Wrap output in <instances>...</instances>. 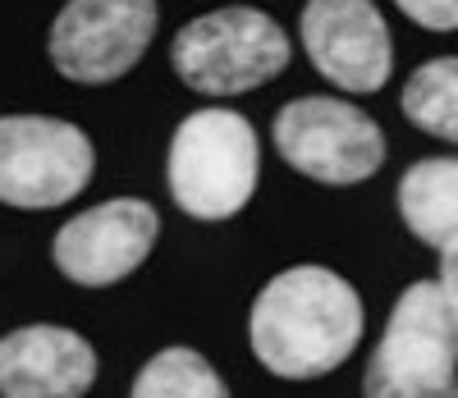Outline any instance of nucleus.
Masks as SVG:
<instances>
[{
  "mask_svg": "<svg viewBox=\"0 0 458 398\" xmlns=\"http://www.w3.org/2000/svg\"><path fill=\"white\" fill-rule=\"evenodd\" d=\"M248 339L257 362L280 380H317L349 362L362 339V298L326 266L280 270L252 302Z\"/></svg>",
  "mask_w": 458,
  "mask_h": 398,
  "instance_id": "obj_1",
  "label": "nucleus"
},
{
  "mask_svg": "<svg viewBox=\"0 0 458 398\" xmlns=\"http://www.w3.org/2000/svg\"><path fill=\"white\" fill-rule=\"evenodd\" d=\"M362 398H458V311L440 280L399 293L367 362Z\"/></svg>",
  "mask_w": 458,
  "mask_h": 398,
  "instance_id": "obj_2",
  "label": "nucleus"
},
{
  "mask_svg": "<svg viewBox=\"0 0 458 398\" xmlns=\"http://www.w3.org/2000/svg\"><path fill=\"white\" fill-rule=\"evenodd\" d=\"M257 133L239 110H193L170 142V197L193 220H229L257 188Z\"/></svg>",
  "mask_w": 458,
  "mask_h": 398,
  "instance_id": "obj_3",
  "label": "nucleus"
},
{
  "mask_svg": "<svg viewBox=\"0 0 458 398\" xmlns=\"http://www.w3.org/2000/svg\"><path fill=\"white\" fill-rule=\"evenodd\" d=\"M284 28L252 5L211 10L193 23H183L170 42V64L183 78V88L202 97H239L284 73L289 64Z\"/></svg>",
  "mask_w": 458,
  "mask_h": 398,
  "instance_id": "obj_4",
  "label": "nucleus"
},
{
  "mask_svg": "<svg viewBox=\"0 0 458 398\" xmlns=\"http://www.w3.org/2000/svg\"><path fill=\"white\" fill-rule=\"evenodd\" d=\"M276 151L284 161L330 188H349L371 179L386 165V133L380 124L339 97H298L271 124Z\"/></svg>",
  "mask_w": 458,
  "mask_h": 398,
  "instance_id": "obj_5",
  "label": "nucleus"
},
{
  "mask_svg": "<svg viewBox=\"0 0 458 398\" xmlns=\"http://www.w3.org/2000/svg\"><path fill=\"white\" fill-rule=\"evenodd\" d=\"M92 142L79 124L51 114L0 119V202L47 211L73 202L92 179Z\"/></svg>",
  "mask_w": 458,
  "mask_h": 398,
  "instance_id": "obj_6",
  "label": "nucleus"
},
{
  "mask_svg": "<svg viewBox=\"0 0 458 398\" xmlns=\"http://www.w3.org/2000/svg\"><path fill=\"white\" fill-rule=\"evenodd\" d=\"M157 23V0H64L47 37V55L69 83H114L147 55Z\"/></svg>",
  "mask_w": 458,
  "mask_h": 398,
  "instance_id": "obj_7",
  "label": "nucleus"
},
{
  "mask_svg": "<svg viewBox=\"0 0 458 398\" xmlns=\"http://www.w3.org/2000/svg\"><path fill=\"white\" fill-rule=\"evenodd\" d=\"M302 51L339 92H380L390 83L394 47L371 0H308L298 19Z\"/></svg>",
  "mask_w": 458,
  "mask_h": 398,
  "instance_id": "obj_8",
  "label": "nucleus"
},
{
  "mask_svg": "<svg viewBox=\"0 0 458 398\" xmlns=\"http://www.w3.org/2000/svg\"><path fill=\"white\" fill-rule=\"evenodd\" d=\"M157 233H161V216L142 197H114V202H101L83 216H73L69 224H60L51 257L64 280L83 289H106V284H120L124 275H133L151 257Z\"/></svg>",
  "mask_w": 458,
  "mask_h": 398,
  "instance_id": "obj_9",
  "label": "nucleus"
},
{
  "mask_svg": "<svg viewBox=\"0 0 458 398\" xmlns=\"http://www.w3.org/2000/svg\"><path fill=\"white\" fill-rule=\"evenodd\" d=\"M97 380V352L79 330L19 326L0 339V398H83Z\"/></svg>",
  "mask_w": 458,
  "mask_h": 398,
  "instance_id": "obj_10",
  "label": "nucleus"
},
{
  "mask_svg": "<svg viewBox=\"0 0 458 398\" xmlns=\"http://www.w3.org/2000/svg\"><path fill=\"white\" fill-rule=\"evenodd\" d=\"M399 216L427 248L445 252L458 243V161L431 156L408 165L399 179Z\"/></svg>",
  "mask_w": 458,
  "mask_h": 398,
  "instance_id": "obj_11",
  "label": "nucleus"
},
{
  "mask_svg": "<svg viewBox=\"0 0 458 398\" xmlns=\"http://www.w3.org/2000/svg\"><path fill=\"white\" fill-rule=\"evenodd\" d=\"M403 114L412 129L458 142V55L417 64L403 83Z\"/></svg>",
  "mask_w": 458,
  "mask_h": 398,
  "instance_id": "obj_12",
  "label": "nucleus"
},
{
  "mask_svg": "<svg viewBox=\"0 0 458 398\" xmlns=\"http://www.w3.org/2000/svg\"><path fill=\"white\" fill-rule=\"evenodd\" d=\"M129 398H229V385L202 352L165 348L133 376Z\"/></svg>",
  "mask_w": 458,
  "mask_h": 398,
  "instance_id": "obj_13",
  "label": "nucleus"
},
{
  "mask_svg": "<svg viewBox=\"0 0 458 398\" xmlns=\"http://www.w3.org/2000/svg\"><path fill=\"white\" fill-rule=\"evenodd\" d=\"M394 5L431 32H454L458 28V0H394Z\"/></svg>",
  "mask_w": 458,
  "mask_h": 398,
  "instance_id": "obj_14",
  "label": "nucleus"
},
{
  "mask_svg": "<svg viewBox=\"0 0 458 398\" xmlns=\"http://www.w3.org/2000/svg\"><path fill=\"white\" fill-rule=\"evenodd\" d=\"M440 289H445L449 307L458 311V243L440 252Z\"/></svg>",
  "mask_w": 458,
  "mask_h": 398,
  "instance_id": "obj_15",
  "label": "nucleus"
}]
</instances>
